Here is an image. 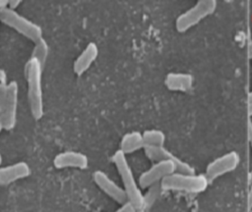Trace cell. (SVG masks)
<instances>
[{"mask_svg": "<svg viewBox=\"0 0 252 212\" xmlns=\"http://www.w3.org/2000/svg\"><path fill=\"white\" fill-rule=\"evenodd\" d=\"M42 72L43 67L40 63L33 58H30L26 65L28 100L31 113L35 120H39L43 116Z\"/></svg>", "mask_w": 252, "mask_h": 212, "instance_id": "cell-1", "label": "cell"}, {"mask_svg": "<svg viewBox=\"0 0 252 212\" xmlns=\"http://www.w3.org/2000/svg\"><path fill=\"white\" fill-rule=\"evenodd\" d=\"M112 161L122 181L128 202H130L137 210L143 209L144 194L142 193L140 189L141 187L134 177L132 168L128 163L126 155L121 150H117L112 156Z\"/></svg>", "mask_w": 252, "mask_h": 212, "instance_id": "cell-2", "label": "cell"}, {"mask_svg": "<svg viewBox=\"0 0 252 212\" xmlns=\"http://www.w3.org/2000/svg\"><path fill=\"white\" fill-rule=\"evenodd\" d=\"M209 185L205 175L173 173L166 177L161 183L162 190L183 191L188 193H200L204 191Z\"/></svg>", "mask_w": 252, "mask_h": 212, "instance_id": "cell-3", "label": "cell"}, {"mask_svg": "<svg viewBox=\"0 0 252 212\" xmlns=\"http://www.w3.org/2000/svg\"><path fill=\"white\" fill-rule=\"evenodd\" d=\"M0 22L33 43L42 38V29L38 25L10 8L0 11Z\"/></svg>", "mask_w": 252, "mask_h": 212, "instance_id": "cell-4", "label": "cell"}, {"mask_svg": "<svg viewBox=\"0 0 252 212\" xmlns=\"http://www.w3.org/2000/svg\"><path fill=\"white\" fill-rule=\"evenodd\" d=\"M217 2L215 0H201L195 3L191 8L178 16L175 22L176 29L179 32H185L198 25L202 20L215 12Z\"/></svg>", "mask_w": 252, "mask_h": 212, "instance_id": "cell-5", "label": "cell"}, {"mask_svg": "<svg viewBox=\"0 0 252 212\" xmlns=\"http://www.w3.org/2000/svg\"><path fill=\"white\" fill-rule=\"evenodd\" d=\"M176 172L173 161L166 160L156 162L148 170L141 174L138 184L141 188H149L155 185L160 184L166 177Z\"/></svg>", "mask_w": 252, "mask_h": 212, "instance_id": "cell-6", "label": "cell"}, {"mask_svg": "<svg viewBox=\"0 0 252 212\" xmlns=\"http://www.w3.org/2000/svg\"><path fill=\"white\" fill-rule=\"evenodd\" d=\"M239 155L235 151L227 152L212 161L206 169V178L208 181H214L227 173L234 171L239 165Z\"/></svg>", "mask_w": 252, "mask_h": 212, "instance_id": "cell-7", "label": "cell"}, {"mask_svg": "<svg viewBox=\"0 0 252 212\" xmlns=\"http://www.w3.org/2000/svg\"><path fill=\"white\" fill-rule=\"evenodd\" d=\"M18 94V83L16 81H10L9 83H7V93L3 114V129L6 131L14 129L17 122Z\"/></svg>", "mask_w": 252, "mask_h": 212, "instance_id": "cell-8", "label": "cell"}, {"mask_svg": "<svg viewBox=\"0 0 252 212\" xmlns=\"http://www.w3.org/2000/svg\"><path fill=\"white\" fill-rule=\"evenodd\" d=\"M146 156L155 162L173 161L175 164V169L177 173L181 174H194V169L187 162L179 159L175 155H173L170 151H168L164 146H155V147H145Z\"/></svg>", "mask_w": 252, "mask_h": 212, "instance_id": "cell-9", "label": "cell"}, {"mask_svg": "<svg viewBox=\"0 0 252 212\" xmlns=\"http://www.w3.org/2000/svg\"><path fill=\"white\" fill-rule=\"evenodd\" d=\"M93 177L95 185L111 199L121 205L128 201L124 188L111 180L104 172L95 171Z\"/></svg>", "mask_w": 252, "mask_h": 212, "instance_id": "cell-10", "label": "cell"}, {"mask_svg": "<svg viewBox=\"0 0 252 212\" xmlns=\"http://www.w3.org/2000/svg\"><path fill=\"white\" fill-rule=\"evenodd\" d=\"M53 164L57 169H86L89 165V159L87 155H85L82 152L68 150L57 154L54 157Z\"/></svg>", "mask_w": 252, "mask_h": 212, "instance_id": "cell-11", "label": "cell"}, {"mask_svg": "<svg viewBox=\"0 0 252 212\" xmlns=\"http://www.w3.org/2000/svg\"><path fill=\"white\" fill-rule=\"evenodd\" d=\"M30 174V166L23 161L0 167V185L8 186L18 180L27 178Z\"/></svg>", "mask_w": 252, "mask_h": 212, "instance_id": "cell-12", "label": "cell"}, {"mask_svg": "<svg viewBox=\"0 0 252 212\" xmlns=\"http://www.w3.org/2000/svg\"><path fill=\"white\" fill-rule=\"evenodd\" d=\"M98 55V47L95 43L90 42L80 53L73 64V71L76 75L81 76L86 73Z\"/></svg>", "mask_w": 252, "mask_h": 212, "instance_id": "cell-13", "label": "cell"}, {"mask_svg": "<svg viewBox=\"0 0 252 212\" xmlns=\"http://www.w3.org/2000/svg\"><path fill=\"white\" fill-rule=\"evenodd\" d=\"M165 85L173 91H187L193 85V78L185 73H170L165 78Z\"/></svg>", "mask_w": 252, "mask_h": 212, "instance_id": "cell-14", "label": "cell"}, {"mask_svg": "<svg viewBox=\"0 0 252 212\" xmlns=\"http://www.w3.org/2000/svg\"><path fill=\"white\" fill-rule=\"evenodd\" d=\"M145 148L143 135L139 132H127L120 141V149L125 155Z\"/></svg>", "mask_w": 252, "mask_h": 212, "instance_id": "cell-15", "label": "cell"}, {"mask_svg": "<svg viewBox=\"0 0 252 212\" xmlns=\"http://www.w3.org/2000/svg\"><path fill=\"white\" fill-rule=\"evenodd\" d=\"M145 147L163 146L165 141L164 133L159 130H147L143 133Z\"/></svg>", "mask_w": 252, "mask_h": 212, "instance_id": "cell-16", "label": "cell"}, {"mask_svg": "<svg viewBox=\"0 0 252 212\" xmlns=\"http://www.w3.org/2000/svg\"><path fill=\"white\" fill-rule=\"evenodd\" d=\"M48 52H49L48 44H47L46 40L42 37L38 41L34 42L31 58H33V59L37 60L40 63V65L42 67H44V64H45V62L47 60V57H48Z\"/></svg>", "mask_w": 252, "mask_h": 212, "instance_id": "cell-17", "label": "cell"}, {"mask_svg": "<svg viewBox=\"0 0 252 212\" xmlns=\"http://www.w3.org/2000/svg\"><path fill=\"white\" fill-rule=\"evenodd\" d=\"M160 190H162L161 186H160V184L155 185V186L149 187L148 192L144 195V208L150 207L156 201V199L159 195Z\"/></svg>", "mask_w": 252, "mask_h": 212, "instance_id": "cell-18", "label": "cell"}, {"mask_svg": "<svg viewBox=\"0 0 252 212\" xmlns=\"http://www.w3.org/2000/svg\"><path fill=\"white\" fill-rule=\"evenodd\" d=\"M7 93V84L0 83V132L3 130V114L5 108V100Z\"/></svg>", "mask_w": 252, "mask_h": 212, "instance_id": "cell-19", "label": "cell"}, {"mask_svg": "<svg viewBox=\"0 0 252 212\" xmlns=\"http://www.w3.org/2000/svg\"><path fill=\"white\" fill-rule=\"evenodd\" d=\"M138 210L130 203V202H126L124 204H122L117 210H115L114 212H137Z\"/></svg>", "mask_w": 252, "mask_h": 212, "instance_id": "cell-20", "label": "cell"}, {"mask_svg": "<svg viewBox=\"0 0 252 212\" xmlns=\"http://www.w3.org/2000/svg\"><path fill=\"white\" fill-rule=\"evenodd\" d=\"M22 3V1H19V0H12V1H9V5H8V8L12 9V10H15L18 8V6Z\"/></svg>", "mask_w": 252, "mask_h": 212, "instance_id": "cell-21", "label": "cell"}, {"mask_svg": "<svg viewBox=\"0 0 252 212\" xmlns=\"http://www.w3.org/2000/svg\"><path fill=\"white\" fill-rule=\"evenodd\" d=\"M248 139H249L250 146L252 148V123H251V121L248 122Z\"/></svg>", "mask_w": 252, "mask_h": 212, "instance_id": "cell-22", "label": "cell"}, {"mask_svg": "<svg viewBox=\"0 0 252 212\" xmlns=\"http://www.w3.org/2000/svg\"><path fill=\"white\" fill-rule=\"evenodd\" d=\"M248 207H249V210L252 209V187L248 192Z\"/></svg>", "mask_w": 252, "mask_h": 212, "instance_id": "cell-23", "label": "cell"}, {"mask_svg": "<svg viewBox=\"0 0 252 212\" xmlns=\"http://www.w3.org/2000/svg\"><path fill=\"white\" fill-rule=\"evenodd\" d=\"M8 5H9V1H7V0H0V11L5 9V8H8Z\"/></svg>", "mask_w": 252, "mask_h": 212, "instance_id": "cell-24", "label": "cell"}, {"mask_svg": "<svg viewBox=\"0 0 252 212\" xmlns=\"http://www.w3.org/2000/svg\"><path fill=\"white\" fill-rule=\"evenodd\" d=\"M248 104H252V90L248 93Z\"/></svg>", "mask_w": 252, "mask_h": 212, "instance_id": "cell-25", "label": "cell"}, {"mask_svg": "<svg viewBox=\"0 0 252 212\" xmlns=\"http://www.w3.org/2000/svg\"><path fill=\"white\" fill-rule=\"evenodd\" d=\"M248 113L250 116H252V104H248Z\"/></svg>", "mask_w": 252, "mask_h": 212, "instance_id": "cell-26", "label": "cell"}, {"mask_svg": "<svg viewBox=\"0 0 252 212\" xmlns=\"http://www.w3.org/2000/svg\"><path fill=\"white\" fill-rule=\"evenodd\" d=\"M2 164V156H1V154H0V165Z\"/></svg>", "mask_w": 252, "mask_h": 212, "instance_id": "cell-27", "label": "cell"}, {"mask_svg": "<svg viewBox=\"0 0 252 212\" xmlns=\"http://www.w3.org/2000/svg\"><path fill=\"white\" fill-rule=\"evenodd\" d=\"M249 212H252V209H250V210H249Z\"/></svg>", "mask_w": 252, "mask_h": 212, "instance_id": "cell-28", "label": "cell"}, {"mask_svg": "<svg viewBox=\"0 0 252 212\" xmlns=\"http://www.w3.org/2000/svg\"><path fill=\"white\" fill-rule=\"evenodd\" d=\"M251 53H252V47H251Z\"/></svg>", "mask_w": 252, "mask_h": 212, "instance_id": "cell-29", "label": "cell"}]
</instances>
